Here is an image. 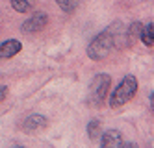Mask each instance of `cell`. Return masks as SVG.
<instances>
[{
  "instance_id": "9",
  "label": "cell",
  "mask_w": 154,
  "mask_h": 148,
  "mask_svg": "<svg viewBox=\"0 0 154 148\" xmlns=\"http://www.w3.org/2000/svg\"><path fill=\"white\" fill-rule=\"evenodd\" d=\"M11 8L17 13H28L32 9V4H30V0H11Z\"/></svg>"
},
{
  "instance_id": "12",
  "label": "cell",
  "mask_w": 154,
  "mask_h": 148,
  "mask_svg": "<svg viewBox=\"0 0 154 148\" xmlns=\"http://www.w3.org/2000/svg\"><path fill=\"white\" fill-rule=\"evenodd\" d=\"M141 22H132V26H130V30H128V35H130V39H134V37H139L141 35Z\"/></svg>"
},
{
  "instance_id": "2",
  "label": "cell",
  "mask_w": 154,
  "mask_h": 148,
  "mask_svg": "<svg viewBox=\"0 0 154 148\" xmlns=\"http://www.w3.org/2000/svg\"><path fill=\"white\" fill-rule=\"evenodd\" d=\"M113 44H115L113 32L112 30H104L89 43V47H87V56H89L91 59H95V61H100L112 52Z\"/></svg>"
},
{
  "instance_id": "6",
  "label": "cell",
  "mask_w": 154,
  "mask_h": 148,
  "mask_svg": "<svg viewBox=\"0 0 154 148\" xmlns=\"http://www.w3.org/2000/svg\"><path fill=\"white\" fill-rule=\"evenodd\" d=\"M45 126H47V119L43 115H30L23 122V130L24 131H37V130H43Z\"/></svg>"
},
{
  "instance_id": "5",
  "label": "cell",
  "mask_w": 154,
  "mask_h": 148,
  "mask_svg": "<svg viewBox=\"0 0 154 148\" xmlns=\"http://www.w3.org/2000/svg\"><path fill=\"white\" fill-rule=\"evenodd\" d=\"M20 50H23V44L17 39H8L4 43H0V59H9L17 56Z\"/></svg>"
},
{
  "instance_id": "3",
  "label": "cell",
  "mask_w": 154,
  "mask_h": 148,
  "mask_svg": "<svg viewBox=\"0 0 154 148\" xmlns=\"http://www.w3.org/2000/svg\"><path fill=\"white\" fill-rule=\"evenodd\" d=\"M109 85H112V78L108 74H97L91 82V87H89V100L91 104H102L106 100V95L109 91Z\"/></svg>"
},
{
  "instance_id": "1",
  "label": "cell",
  "mask_w": 154,
  "mask_h": 148,
  "mask_svg": "<svg viewBox=\"0 0 154 148\" xmlns=\"http://www.w3.org/2000/svg\"><path fill=\"white\" fill-rule=\"evenodd\" d=\"M136 91H137V80H136V76L126 74V76L119 82V85L113 89L112 96H109V106H112L113 109L125 106L126 102H130L132 98H134Z\"/></svg>"
},
{
  "instance_id": "4",
  "label": "cell",
  "mask_w": 154,
  "mask_h": 148,
  "mask_svg": "<svg viewBox=\"0 0 154 148\" xmlns=\"http://www.w3.org/2000/svg\"><path fill=\"white\" fill-rule=\"evenodd\" d=\"M47 13H35V15H32L28 20L23 22V26H20V32L23 33H34V32H39L47 26Z\"/></svg>"
},
{
  "instance_id": "13",
  "label": "cell",
  "mask_w": 154,
  "mask_h": 148,
  "mask_svg": "<svg viewBox=\"0 0 154 148\" xmlns=\"http://www.w3.org/2000/svg\"><path fill=\"white\" fill-rule=\"evenodd\" d=\"M6 95H8V87H4V85H2V87H0V102L6 98Z\"/></svg>"
},
{
  "instance_id": "7",
  "label": "cell",
  "mask_w": 154,
  "mask_h": 148,
  "mask_svg": "<svg viewBox=\"0 0 154 148\" xmlns=\"http://www.w3.org/2000/svg\"><path fill=\"white\" fill-rule=\"evenodd\" d=\"M104 148H117L123 144V137H121V131L117 130H108L102 133V139H100Z\"/></svg>"
},
{
  "instance_id": "11",
  "label": "cell",
  "mask_w": 154,
  "mask_h": 148,
  "mask_svg": "<svg viewBox=\"0 0 154 148\" xmlns=\"http://www.w3.org/2000/svg\"><path fill=\"white\" fill-rule=\"evenodd\" d=\"M98 133H100V122H98V120H91L89 124H87V135H89L91 139H95Z\"/></svg>"
},
{
  "instance_id": "8",
  "label": "cell",
  "mask_w": 154,
  "mask_h": 148,
  "mask_svg": "<svg viewBox=\"0 0 154 148\" xmlns=\"http://www.w3.org/2000/svg\"><path fill=\"white\" fill-rule=\"evenodd\" d=\"M141 41H143V44H147V47H152L154 44V24L152 22H149L147 26H143L141 28Z\"/></svg>"
},
{
  "instance_id": "10",
  "label": "cell",
  "mask_w": 154,
  "mask_h": 148,
  "mask_svg": "<svg viewBox=\"0 0 154 148\" xmlns=\"http://www.w3.org/2000/svg\"><path fill=\"white\" fill-rule=\"evenodd\" d=\"M56 4L65 11V13H72L78 8V0H56Z\"/></svg>"
}]
</instances>
